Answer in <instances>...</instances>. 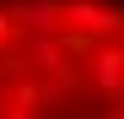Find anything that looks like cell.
<instances>
[{
	"label": "cell",
	"mask_w": 124,
	"mask_h": 119,
	"mask_svg": "<svg viewBox=\"0 0 124 119\" xmlns=\"http://www.w3.org/2000/svg\"><path fill=\"white\" fill-rule=\"evenodd\" d=\"M0 119H124V0H0Z\"/></svg>",
	"instance_id": "6da1fadb"
}]
</instances>
